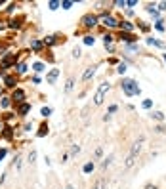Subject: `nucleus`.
I'll list each match as a JSON object with an SVG mask.
<instances>
[{"mask_svg": "<svg viewBox=\"0 0 166 189\" xmlns=\"http://www.w3.org/2000/svg\"><path fill=\"white\" fill-rule=\"evenodd\" d=\"M143 143H145V136H139V138L132 143V149H130V153H128L126 160H124V168H132L136 164L138 157H139V153H141V149H143Z\"/></svg>", "mask_w": 166, "mask_h": 189, "instance_id": "nucleus-1", "label": "nucleus"}, {"mask_svg": "<svg viewBox=\"0 0 166 189\" xmlns=\"http://www.w3.org/2000/svg\"><path fill=\"white\" fill-rule=\"evenodd\" d=\"M120 88H122V92L126 94L128 98H134V96H138L139 92V86H138V82L134 80V78H124L122 80V84H120Z\"/></svg>", "mask_w": 166, "mask_h": 189, "instance_id": "nucleus-2", "label": "nucleus"}, {"mask_svg": "<svg viewBox=\"0 0 166 189\" xmlns=\"http://www.w3.org/2000/svg\"><path fill=\"white\" fill-rule=\"evenodd\" d=\"M109 90H111V84H109V82H101L99 88H97V92H96V96H94V103L96 105H101Z\"/></svg>", "mask_w": 166, "mask_h": 189, "instance_id": "nucleus-3", "label": "nucleus"}, {"mask_svg": "<svg viewBox=\"0 0 166 189\" xmlns=\"http://www.w3.org/2000/svg\"><path fill=\"white\" fill-rule=\"evenodd\" d=\"M97 15L96 14H86L84 17L80 19V23H82V27H86V29H94L96 25H97Z\"/></svg>", "mask_w": 166, "mask_h": 189, "instance_id": "nucleus-4", "label": "nucleus"}, {"mask_svg": "<svg viewBox=\"0 0 166 189\" xmlns=\"http://www.w3.org/2000/svg\"><path fill=\"white\" fill-rule=\"evenodd\" d=\"M101 23L105 25V27H109V29H113V27H118V21L113 17L111 14H103L101 15Z\"/></svg>", "mask_w": 166, "mask_h": 189, "instance_id": "nucleus-5", "label": "nucleus"}, {"mask_svg": "<svg viewBox=\"0 0 166 189\" xmlns=\"http://www.w3.org/2000/svg\"><path fill=\"white\" fill-rule=\"evenodd\" d=\"M23 99H25V92L19 90V88H15L13 94H12V103H19V105H21Z\"/></svg>", "mask_w": 166, "mask_h": 189, "instance_id": "nucleus-6", "label": "nucleus"}, {"mask_svg": "<svg viewBox=\"0 0 166 189\" xmlns=\"http://www.w3.org/2000/svg\"><path fill=\"white\" fill-rule=\"evenodd\" d=\"M96 71H97V65H90V67H86V71L82 73V80H84V82H88L92 76L96 75Z\"/></svg>", "mask_w": 166, "mask_h": 189, "instance_id": "nucleus-7", "label": "nucleus"}, {"mask_svg": "<svg viewBox=\"0 0 166 189\" xmlns=\"http://www.w3.org/2000/svg\"><path fill=\"white\" fill-rule=\"evenodd\" d=\"M118 27H120L122 33H132V31L136 29V25H134L132 21H118Z\"/></svg>", "mask_w": 166, "mask_h": 189, "instance_id": "nucleus-8", "label": "nucleus"}, {"mask_svg": "<svg viewBox=\"0 0 166 189\" xmlns=\"http://www.w3.org/2000/svg\"><path fill=\"white\" fill-rule=\"evenodd\" d=\"M15 61H17V56H15V54H8V56L2 59V69H8V67L13 65Z\"/></svg>", "mask_w": 166, "mask_h": 189, "instance_id": "nucleus-9", "label": "nucleus"}, {"mask_svg": "<svg viewBox=\"0 0 166 189\" xmlns=\"http://www.w3.org/2000/svg\"><path fill=\"white\" fill-rule=\"evenodd\" d=\"M58 76H59V69H52L48 75H46V82H48V84H55Z\"/></svg>", "mask_w": 166, "mask_h": 189, "instance_id": "nucleus-10", "label": "nucleus"}, {"mask_svg": "<svg viewBox=\"0 0 166 189\" xmlns=\"http://www.w3.org/2000/svg\"><path fill=\"white\" fill-rule=\"evenodd\" d=\"M15 84H17V78H15V76H12V75H6V76H4V86L15 88Z\"/></svg>", "mask_w": 166, "mask_h": 189, "instance_id": "nucleus-11", "label": "nucleus"}, {"mask_svg": "<svg viewBox=\"0 0 166 189\" xmlns=\"http://www.w3.org/2000/svg\"><path fill=\"white\" fill-rule=\"evenodd\" d=\"M42 40H36V38H31V50L33 52H36V54H38L40 50H42Z\"/></svg>", "mask_w": 166, "mask_h": 189, "instance_id": "nucleus-12", "label": "nucleus"}, {"mask_svg": "<svg viewBox=\"0 0 166 189\" xmlns=\"http://www.w3.org/2000/svg\"><path fill=\"white\" fill-rule=\"evenodd\" d=\"M29 111H31V103H25V101H23V103L17 107V115H21V117H25Z\"/></svg>", "mask_w": 166, "mask_h": 189, "instance_id": "nucleus-13", "label": "nucleus"}, {"mask_svg": "<svg viewBox=\"0 0 166 189\" xmlns=\"http://www.w3.org/2000/svg\"><path fill=\"white\" fill-rule=\"evenodd\" d=\"M58 38H59V36H55V34H50V36H46V38L42 40V44H44V46H54L55 42H58Z\"/></svg>", "mask_w": 166, "mask_h": 189, "instance_id": "nucleus-14", "label": "nucleus"}, {"mask_svg": "<svg viewBox=\"0 0 166 189\" xmlns=\"http://www.w3.org/2000/svg\"><path fill=\"white\" fill-rule=\"evenodd\" d=\"M120 38L124 42H136L138 40V36L136 34H132V33H120Z\"/></svg>", "mask_w": 166, "mask_h": 189, "instance_id": "nucleus-15", "label": "nucleus"}, {"mask_svg": "<svg viewBox=\"0 0 166 189\" xmlns=\"http://www.w3.org/2000/svg\"><path fill=\"white\" fill-rule=\"evenodd\" d=\"M21 21H23V17L12 19V21H10V23H8V27H10V29H19V27H21Z\"/></svg>", "mask_w": 166, "mask_h": 189, "instance_id": "nucleus-16", "label": "nucleus"}, {"mask_svg": "<svg viewBox=\"0 0 166 189\" xmlns=\"http://www.w3.org/2000/svg\"><path fill=\"white\" fill-rule=\"evenodd\" d=\"M73 88H75V76H69V78H67V82H65V92L69 94Z\"/></svg>", "mask_w": 166, "mask_h": 189, "instance_id": "nucleus-17", "label": "nucleus"}, {"mask_svg": "<svg viewBox=\"0 0 166 189\" xmlns=\"http://www.w3.org/2000/svg\"><path fill=\"white\" fill-rule=\"evenodd\" d=\"M155 6H157V4H147V8H145V10H147V12L151 14L153 17H159V10L155 8Z\"/></svg>", "mask_w": 166, "mask_h": 189, "instance_id": "nucleus-18", "label": "nucleus"}, {"mask_svg": "<svg viewBox=\"0 0 166 189\" xmlns=\"http://www.w3.org/2000/svg\"><path fill=\"white\" fill-rule=\"evenodd\" d=\"M92 189H107V182L101 178V180H97V182L94 183V187H92Z\"/></svg>", "mask_w": 166, "mask_h": 189, "instance_id": "nucleus-19", "label": "nucleus"}, {"mask_svg": "<svg viewBox=\"0 0 166 189\" xmlns=\"http://www.w3.org/2000/svg\"><path fill=\"white\" fill-rule=\"evenodd\" d=\"M10 105H12V98H2L0 99V107L2 109H8Z\"/></svg>", "mask_w": 166, "mask_h": 189, "instance_id": "nucleus-20", "label": "nucleus"}, {"mask_svg": "<svg viewBox=\"0 0 166 189\" xmlns=\"http://www.w3.org/2000/svg\"><path fill=\"white\" fill-rule=\"evenodd\" d=\"M15 69H17L19 75H23V73H27V63H17V67H15Z\"/></svg>", "mask_w": 166, "mask_h": 189, "instance_id": "nucleus-21", "label": "nucleus"}, {"mask_svg": "<svg viewBox=\"0 0 166 189\" xmlns=\"http://www.w3.org/2000/svg\"><path fill=\"white\" fill-rule=\"evenodd\" d=\"M113 40H115V36H113V34H105V36H103V44H105V46H111Z\"/></svg>", "mask_w": 166, "mask_h": 189, "instance_id": "nucleus-22", "label": "nucleus"}, {"mask_svg": "<svg viewBox=\"0 0 166 189\" xmlns=\"http://www.w3.org/2000/svg\"><path fill=\"white\" fill-rule=\"evenodd\" d=\"M59 6H61L59 0H52V2H48V8H50V10H58Z\"/></svg>", "mask_w": 166, "mask_h": 189, "instance_id": "nucleus-23", "label": "nucleus"}, {"mask_svg": "<svg viewBox=\"0 0 166 189\" xmlns=\"http://www.w3.org/2000/svg\"><path fill=\"white\" fill-rule=\"evenodd\" d=\"M73 4H75L73 0H63V2H61V8H63V10H71Z\"/></svg>", "mask_w": 166, "mask_h": 189, "instance_id": "nucleus-24", "label": "nucleus"}, {"mask_svg": "<svg viewBox=\"0 0 166 189\" xmlns=\"http://www.w3.org/2000/svg\"><path fill=\"white\" fill-rule=\"evenodd\" d=\"M82 170H84V174H90V172L94 170V162H86V164H84V168H82Z\"/></svg>", "mask_w": 166, "mask_h": 189, "instance_id": "nucleus-25", "label": "nucleus"}, {"mask_svg": "<svg viewBox=\"0 0 166 189\" xmlns=\"http://www.w3.org/2000/svg\"><path fill=\"white\" fill-rule=\"evenodd\" d=\"M94 42H96V38H94V36H90V34H88V36H84V44H86V46H94Z\"/></svg>", "mask_w": 166, "mask_h": 189, "instance_id": "nucleus-26", "label": "nucleus"}, {"mask_svg": "<svg viewBox=\"0 0 166 189\" xmlns=\"http://www.w3.org/2000/svg\"><path fill=\"white\" fill-rule=\"evenodd\" d=\"M13 168H15V170H19V168H21V157H15V159H13Z\"/></svg>", "mask_w": 166, "mask_h": 189, "instance_id": "nucleus-27", "label": "nucleus"}, {"mask_svg": "<svg viewBox=\"0 0 166 189\" xmlns=\"http://www.w3.org/2000/svg\"><path fill=\"white\" fill-rule=\"evenodd\" d=\"M151 117H153L155 120H164V115L160 113V111H155V113H151Z\"/></svg>", "mask_w": 166, "mask_h": 189, "instance_id": "nucleus-28", "label": "nucleus"}, {"mask_svg": "<svg viewBox=\"0 0 166 189\" xmlns=\"http://www.w3.org/2000/svg\"><path fill=\"white\" fill-rule=\"evenodd\" d=\"M33 69H34L36 73H42V71H44V63H40V61H38V63H34Z\"/></svg>", "mask_w": 166, "mask_h": 189, "instance_id": "nucleus-29", "label": "nucleus"}, {"mask_svg": "<svg viewBox=\"0 0 166 189\" xmlns=\"http://www.w3.org/2000/svg\"><path fill=\"white\" fill-rule=\"evenodd\" d=\"M117 73H118V75H124V73H126V65H124V63H118Z\"/></svg>", "mask_w": 166, "mask_h": 189, "instance_id": "nucleus-30", "label": "nucleus"}, {"mask_svg": "<svg viewBox=\"0 0 166 189\" xmlns=\"http://www.w3.org/2000/svg\"><path fill=\"white\" fill-rule=\"evenodd\" d=\"M46 134H48V126L42 124V126H40V130H38V136L42 138V136H46Z\"/></svg>", "mask_w": 166, "mask_h": 189, "instance_id": "nucleus-31", "label": "nucleus"}, {"mask_svg": "<svg viewBox=\"0 0 166 189\" xmlns=\"http://www.w3.org/2000/svg\"><path fill=\"white\" fill-rule=\"evenodd\" d=\"M111 160H113V155H109V157H107V159H105V160H103V162H101V168H107L109 164H111Z\"/></svg>", "mask_w": 166, "mask_h": 189, "instance_id": "nucleus-32", "label": "nucleus"}, {"mask_svg": "<svg viewBox=\"0 0 166 189\" xmlns=\"http://www.w3.org/2000/svg\"><path fill=\"white\" fill-rule=\"evenodd\" d=\"M126 50H128V52H139V46H138V44H128Z\"/></svg>", "mask_w": 166, "mask_h": 189, "instance_id": "nucleus-33", "label": "nucleus"}, {"mask_svg": "<svg viewBox=\"0 0 166 189\" xmlns=\"http://www.w3.org/2000/svg\"><path fill=\"white\" fill-rule=\"evenodd\" d=\"M50 113H52L50 107H42V111H40V115H42V117H50Z\"/></svg>", "mask_w": 166, "mask_h": 189, "instance_id": "nucleus-34", "label": "nucleus"}, {"mask_svg": "<svg viewBox=\"0 0 166 189\" xmlns=\"http://www.w3.org/2000/svg\"><path fill=\"white\" fill-rule=\"evenodd\" d=\"M115 6H118V8H126V0H117Z\"/></svg>", "mask_w": 166, "mask_h": 189, "instance_id": "nucleus-35", "label": "nucleus"}, {"mask_svg": "<svg viewBox=\"0 0 166 189\" xmlns=\"http://www.w3.org/2000/svg\"><path fill=\"white\" fill-rule=\"evenodd\" d=\"M12 128H6V132H4V138H8V140H12Z\"/></svg>", "mask_w": 166, "mask_h": 189, "instance_id": "nucleus-36", "label": "nucleus"}, {"mask_svg": "<svg viewBox=\"0 0 166 189\" xmlns=\"http://www.w3.org/2000/svg\"><path fill=\"white\" fill-rule=\"evenodd\" d=\"M34 159H36V153H34V151H31V153H29V162H31V164L34 162Z\"/></svg>", "mask_w": 166, "mask_h": 189, "instance_id": "nucleus-37", "label": "nucleus"}, {"mask_svg": "<svg viewBox=\"0 0 166 189\" xmlns=\"http://www.w3.org/2000/svg\"><path fill=\"white\" fill-rule=\"evenodd\" d=\"M79 151H80V147H79V145H73V147H71V155H76Z\"/></svg>", "mask_w": 166, "mask_h": 189, "instance_id": "nucleus-38", "label": "nucleus"}, {"mask_svg": "<svg viewBox=\"0 0 166 189\" xmlns=\"http://www.w3.org/2000/svg\"><path fill=\"white\" fill-rule=\"evenodd\" d=\"M151 105H153L151 99H145V101H143V107H145V109H151Z\"/></svg>", "mask_w": 166, "mask_h": 189, "instance_id": "nucleus-39", "label": "nucleus"}, {"mask_svg": "<svg viewBox=\"0 0 166 189\" xmlns=\"http://www.w3.org/2000/svg\"><path fill=\"white\" fill-rule=\"evenodd\" d=\"M155 27H157L159 31H164V25H162V21H157V23H155Z\"/></svg>", "mask_w": 166, "mask_h": 189, "instance_id": "nucleus-40", "label": "nucleus"}, {"mask_svg": "<svg viewBox=\"0 0 166 189\" xmlns=\"http://www.w3.org/2000/svg\"><path fill=\"white\" fill-rule=\"evenodd\" d=\"M73 57H80V48H75V50H73Z\"/></svg>", "mask_w": 166, "mask_h": 189, "instance_id": "nucleus-41", "label": "nucleus"}, {"mask_svg": "<svg viewBox=\"0 0 166 189\" xmlns=\"http://www.w3.org/2000/svg\"><path fill=\"white\" fill-rule=\"evenodd\" d=\"M136 4H138V0H128L126 6H130V8H132V6H136Z\"/></svg>", "mask_w": 166, "mask_h": 189, "instance_id": "nucleus-42", "label": "nucleus"}, {"mask_svg": "<svg viewBox=\"0 0 166 189\" xmlns=\"http://www.w3.org/2000/svg\"><path fill=\"white\" fill-rule=\"evenodd\" d=\"M159 10H160V12H164V10H166V2H160L159 4Z\"/></svg>", "mask_w": 166, "mask_h": 189, "instance_id": "nucleus-43", "label": "nucleus"}, {"mask_svg": "<svg viewBox=\"0 0 166 189\" xmlns=\"http://www.w3.org/2000/svg\"><path fill=\"white\" fill-rule=\"evenodd\" d=\"M145 189H159V187L153 185V183H147V185H145Z\"/></svg>", "mask_w": 166, "mask_h": 189, "instance_id": "nucleus-44", "label": "nucleus"}, {"mask_svg": "<svg viewBox=\"0 0 166 189\" xmlns=\"http://www.w3.org/2000/svg\"><path fill=\"white\" fill-rule=\"evenodd\" d=\"M15 8H17V6H15V4H10V8H8V12H10V14H12V12H13V10H15Z\"/></svg>", "mask_w": 166, "mask_h": 189, "instance_id": "nucleus-45", "label": "nucleus"}, {"mask_svg": "<svg viewBox=\"0 0 166 189\" xmlns=\"http://www.w3.org/2000/svg\"><path fill=\"white\" fill-rule=\"evenodd\" d=\"M65 189H75V187H73V185H71V183H69V185H67V187H65Z\"/></svg>", "mask_w": 166, "mask_h": 189, "instance_id": "nucleus-46", "label": "nucleus"}, {"mask_svg": "<svg viewBox=\"0 0 166 189\" xmlns=\"http://www.w3.org/2000/svg\"><path fill=\"white\" fill-rule=\"evenodd\" d=\"M164 61H166V54H164Z\"/></svg>", "mask_w": 166, "mask_h": 189, "instance_id": "nucleus-47", "label": "nucleus"}, {"mask_svg": "<svg viewBox=\"0 0 166 189\" xmlns=\"http://www.w3.org/2000/svg\"><path fill=\"white\" fill-rule=\"evenodd\" d=\"M0 6H2V0H0Z\"/></svg>", "mask_w": 166, "mask_h": 189, "instance_id": "nucleus-48", "label": "nucleus"}]
</instances>
